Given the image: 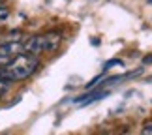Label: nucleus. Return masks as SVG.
Wrapping results in <instances>:
<instances>
[{
	"label": "nucleus",
	"instance_id": "1",
	"mask_svg": "<svg viewBox=\"0 0 152 135\" xmlns=\"http://www.w3.org/2000/svg\"><path fill=\"white\" fill-rule=\"evenodd\" d=\"M39 66V60L36 55L32 53H19L17 56H13L11 60H8L0 68V75H4L6 79H10L11 83L13 81H23V79H28L30 75L38 69Z\"/></svg>",
	"mask_w": 152,
	"mask_h": 135
},
{
	"label": "nucleus",
	"instance_id": "2",
	"mask_svg": "<svg viewBox=\"0 0 152 135\" xmlns=\"http://www.w3.org/2000/svg\"><path fill=\"white\" fill-rule=\"evenodd\" d=\"M62 42V34L60 32H47V34H39V36H32L25 42V51L32 53V55H42V53H51L58 49V45Z\"/></svg>",
	"mask_w": 152,
	"mask_h": 135
},
{
	"label": "nucleus",
	"instance_id": "3",
	"mask_svg": "<svg viewBox=\"0 0 152 135\" xmlns=\"http://www.w3.org/2000/svg\"><path fill=\"white\" fill-rule=\"evenodd\" d=\"M10 86H11V81H10V79H6L4 75H0V96L8 92Z\"/></svg>",
	"mask_w": 152,
	"mask_h": 135
},
{
	"label": "nucleus",
	"instance_id": "4",
	"mask_svg": "<svg viewBox=\"0 0 152 135\" xmlns=\"http://www.w3.org/2000/svg\"><path fill=\"white\" fill-rule=\"evenodd\" d=\"M143 131H145V133H152V124L145 126V128H143Z\"/></svg>",
	"mask_w": 152,
	"mask_h": 135
},
{
	"label": "nucleus",
	"instance_id": "5",
	"mask_svg": "<svg viewBox=\"0 0 152 135\" xmlns=\"http://www.w3.org/2000/svg\"><path fill=\"white\" fill-rule=\"evenodd\" d=\"M143 64H152V55L150 56H145L143 58Z\"/></svg>",
	"mask_w": 152,
	"mask_h": 135
}]
</instances>
